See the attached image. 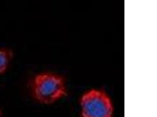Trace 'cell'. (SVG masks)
<instances>
[{"label":"cell","instance_id":"2","mask_svg":"<svg viewBox=\"0 0 157 117\" xmlns=\"http://www.w3.org/2000/svg\"><path fill=\"white\" fill-rule=\"evenodd\" d=\"M80 105L82 117H113V102L103 90H88L81 97Z\"/></svg>","mask_w":157,"mask_h":117},{"label":"cell","instance_id":"4","mask_svg":"<svg viewBox=\"0 0 157 117\" xmlns=\"http://www.w3.org/2000/svg\"><path fill=\"white\" fill-rule=\"evenodd\" d=\"M2 115V110H1V108H0V117H1V115Z\"/></svg>","mask_w":157,"mask_h":117},{"label":"cell","instance_id":"3","mask_svg":"<svg viewBox=\"0 0 157 117\" xmlns=\"http://www.w3.org/2000/svg\"><path fill=\"white\" fill-rule=\"evenodd\" d=\"M13 56V52L10 49L0 48V75L6 72Z\"/></svg>","mask_w":157,"mask_h":117},{"label":"cell","instance_id":"1","mask_svg":"<svg viewBox=\"0 0 157 117\" xmlns=\"http://www.w3.org/2000/svg\"><path fill=\"white\" fill-rule=\"evenodd\" d=\"M31 93L36 102L50 105L66 97L67 90L62 76L51 72H43L36 75L32 79Z\"/></svg>","mask_w":157,"mask_h":117}]
</instances>
